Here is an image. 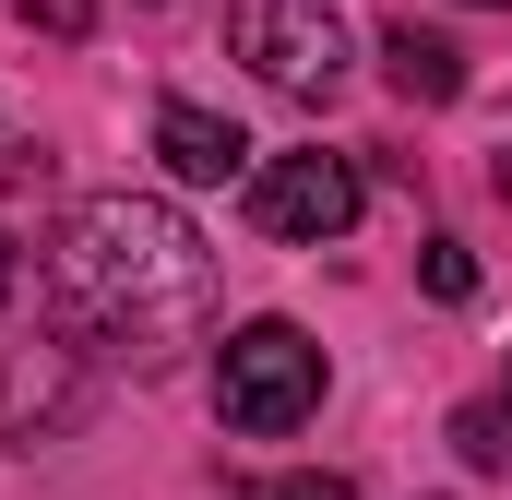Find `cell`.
I'll use <instances>...</instances> for the list:
<instances>
[{"mask_svg":"<svg viewBox=\"0 0 512 500\" xmlns=\"http://www.w3.org/2000/svg\"><path fill=\"white\" fill-rule=\"evenodd\" d=\"M215 310V250L179 203H143V191H96L60 239H48V322L72 346H108V358H167L191 322Z\"/></svg>","mask_w":512,"mask_h":500,"instance_id":"6da1fadb","label":"cell"},{"mask_svg":"<svg viewBox=\"0 0 512 500\" xmlns=\"http://www.w3.org/2000/svg\"><path fill=\"white\" fill-rule=\"evenodd\" d=\"M215 405H227V429L286 441V429L322 405V346H310L298 322H239V334L215 346Z\"/></svg>","mask_w":512,"mask_h":500,"instance_id":"7a4b0ae2","label":"cell"},{"mask_svg":"<svg viewBox=\"0 0 512 500\" xmlns=\"http://www.w3.org/2000/svg\"><path fill=\"white\" fill-rule=\"evenodd\" d=\"M227 48L274 96H334V72H346V24L322 0H227Z\"/></svg>","mask_w":512,"mask_h":500,"instance_id":"3957f363","label":"cell"},{"mask_svg":"<svg viewBox=\"0 0 512 500\" xmlns=\"http://www.w3.org/2000/svg\"><path fill=\"white\" fill-rule=\"evenodd\" d=\"M251 227L262 239H298V250H322V239H346L358 227V167L346 155H262L251 167Z\"/></svg>","mask_w":512,"mask_h":500,"instance_id":"277c9868","label":"cell"},{"mask_svg":"<svg viewBox=\"0 0 512 500\" xmlns=\"http://www.w3.org/2000/svg\"><path fill=\"white\" fill-rule=\"evenodd\" d=\"M155 155H167V179H191V191L251 179V131L215 120V108H167V120H155Z\"/></svg>","mask_w":512,"mask_h":500,"instance_id":"5b68a950","label":"cell"},{"mask_svg":"<svg viewBox=\"0 0 512 500\" xmlns=\"http://www.w3.org/2000/svg\"><path fill=\"white\" fill-rule=\"evenodd\" d=\"M382 72H393V96H417V108H453V96H465V60H453L429 24H393V36H382Z\"/></svg>","mask_w":512,"mask_h":500,"instance_id":"8992f818","label":"cell"},{"mask_svg":"<svg viewBox=\"0 0 512 500\" xmlns=\"http://www.w3.org/2000/svg\"><path fill=\"white\" fill-rule=\"evenodd\" d=\"M453 453L465 465H512V405H465L453 417Z\"/></svg>","mask_w":512,"mask_h":500,"instance_id":"52a82bcc","label":"cell"},{"mask_svg":"<svg viewBox=\"0 0 512 500\" xmlns=\"http://www.w3.org/2000/svg\"><path fill=\"white\" fill-rule=\"evenodd\" d=\"M239 500H358V477H322V465H298V477H251Z\"/></svg>","mask_w":512,"mask_h":500,"instance_id":"ba28073f","label":"cell"},{"mask_svg":"<svg viewBox=\"0 0 512 500\" xmlns=\"http://www.w3.org/2000/svg\"><path fill=\"white\" fill-rule=\"evenodd\" d=\"M417 274H429V298H477V262H465L453 239H429V250H417Z\"/></svg>","mask_w":512,"mask_h":500,"instance_id":"9c48e42d","label":"cell"},{"mask_svg":"<svg viewBox=\"0 0 512 500\" xmlns=\"http://www.w3.org/2000/svg\"><path fill=\"white\" fill-rule=\"evenodd\" d=\"M84 12L96 0H24V24H48V36H84Z\"/></svg>","mask_w":512,"mask_h":500,"instance_id":"30bf717a","label":"cell"},{"mask_svg":"<svg viewBox=\"0 0 512 500\" xmlns=\"http://www.w3.org/2000/svg\"><path fill=\"white\" fill-rule=\"evenodd\" d=\"M12 274H24V250H12V239H0V310H12Z\"/></svg>","mask_w":512,"mask_h":500,"instance_id":"8fae6325","label":"cell"},{"mask_svg":"<svg viewBox=\"0 0 512 500\" xmlns=\"http://www.w3.org/2000/svg\"><path fill=\"white\" fill-rule=\"evenodd\" d=\"M477 12H512V0H477Z\"/></svg>","mask_w":512,"mask_h":500,"instance_id":"7c38bea8","label":"cell"}]
</instances>
